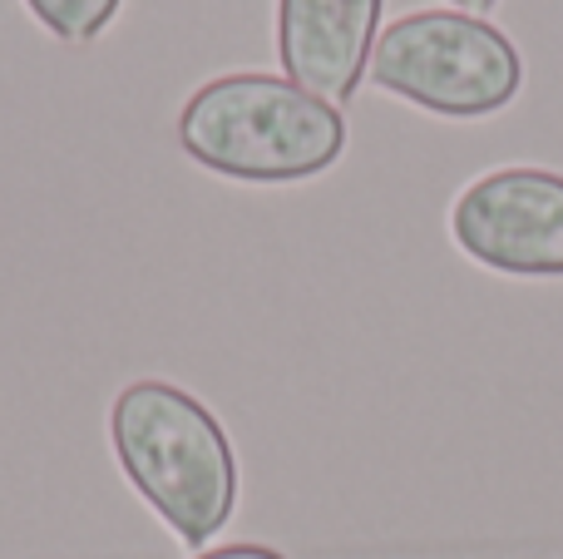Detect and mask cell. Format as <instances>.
<instances>
[{"instance_id": "obj_1", "label": "cell", "mask_w": 563, "mask_h": 559, "mask_svg": "<svg viewBox=\"0 0 563 559\" xmlns=\"http://www.w3.org/2000/svg\"><path fill=\"white\" fill-rule=\"evenodd\" d=\"M114 461L154 515L203 550L238 511V456L223 421L174 382H129L109 406Z\"/></svg>"}, {"instance_id": "obj_2", "label": "cell", "mask_w": 563, "mask_h": 559, "mask_svg": "<svg viewBox=\"0 0 563 559\" xmlns=\"http://www.w3.org/2000/svg\"><path fill=\"white\" fill-rule=\"evenodd\" d=\"M178 144L208 174L238 184H301L346 154V119L291 79L238 69L184 99Z\"/></svg>"}, {"instance_id": "obj_3", "label": "cell", "mask_w": 563, "mask_h": 559, "mask_svg": "<svg viewBox=\"0 0 563 559\" xmlns=\"http://www.w3.org/2000/svg\"><path fill=\"white\" fill-rule=\"evenodd\" d=\"M371 79L386 95L445 119L499 114L525 85L515 40L485 15L410 10L390 20L371 50Z\"/></svg>"}, {"instance_id": "obj_4", "label": "cell", "mask_w": 563, "mask_h": 559, "mask_svg": "<svg viewBox=\"0 0 563 559\" xmlns=\"http://www.w3.org/2000/svg\"><path fill=\"white\" fill-rule=\"evenodd\" d=\"M470 263L505 277H563V174L509 164L479 174L450 208Z\"/></svg>"}, {"instance_id": "obj_5", "label": "cell", "mask_w": 563, "mask_h": 559, "mask_svg": "<svg viewBox=\"0 0 563 559\" xmlns=\"http://www.w3.org/2000/svg\"><path fill=\"white\" fill-rule=\"evenodd\" d=\"M386 0H277V59L291 85L341 105L371 69Z\"/></svg>"}, {"instance_id": "obj_6", "label": "cell", "mask_w": 563, "mask_h": 559, "mask_svg": "<svg viewBox=\"0 0 563 559\" xmlns=\"http://www.w3.org/2000/svg\"><path fill=\"white\" fill-rule=\"evenodd\" d=\"M124 0H25V10L65 45H89L109 30Z\"/></svg>"}, {"instance_id": "obj_7", "label": "cell", "mask_w": 563, "mask_h": 559, "mask_svg": "<svg viewBox=\"0 0 563 559\" xmlns=\"http://www.w3.org/2000/svg\"><path fill=\"white\" fill-rule=\"evenodd\" d=\"M194 559H287V555L273 550V545H223V550H203Z\"/></svg>"}, {"instance_id": "obj_8", "label": "cell", "mask_w": 563, "mask_h": 559, "mask_svg": "<svg viewBox=\"0 0 563 559\" xmlns=\"http://www.w3.org/2000/svg\"><path fill=\"white\" fill-rule=\"evenodd\" d=\"M455 6H465V10H489V6H499V0H455Z\"/></svg>"}]
</instances>
